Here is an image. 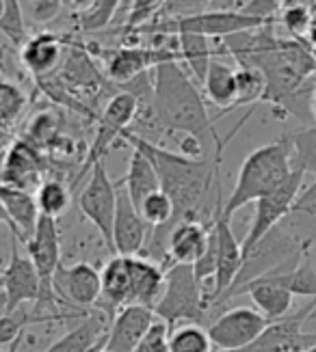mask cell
Returning a JSON list of instances; mask_svg holds the SVG:
<instances>
[{"instance_id":"50","label":"cell","mask_w":316,"mask_h":352,"mask_svg":"<svg viewBox=\"0 0 316 352\" xmlns=\"http://www.w3.org/2000/svg\"><path fill=\"white\" fill-rule=\"evenodd\" d=\"M310 7H314V11H316V0H310Z\"/></svg>"},{"instance_id":"36","label":"cell","mask_w":316,"mask_h":352,"mask_svg":"<svg viewBox=\"0 0 316 352\" xmlns=\"http://www.w3.org/2000/svg\"><path fill=\"white\" fill-rule=\"evenodd\" d=\"M119 5H122V0H96L92 9L76 15L78 28L83 33H96V30L107 28L113 22Z\"/></svg>"},{"instance_id":"9","label":"cell","mask_w":316,"mask_h":352,"mask_svg":"<svg viewBox=\"0 0 316 352\" xmlns=\"http://www.w3.org/2000/svg\"><path fill=\"white\" fill-rule=\"evenodd\" d=\"M137 115H139V104L128 91H117L115 96L109 98L107 106H104L102 113L98 115L96 139H94L92 147L87 149L85 164H83V171L78 177L89 173V169H92L98 160H104V156L109 154L111 147L117 141H122V134L126 130H130Z\"/></svg>"},{"instance_id":"15","label":"cell","mask_w":316,"mask_h":352,"mask_svg":"<svg viewBox=\"0 0 316 352\" xmlns=\"http://www.w3.org/2000/svg\"><path fill=\"white\" fill-rule=\"evenodd\" d=\"M268 320L255 307H230L221 311L208 327V335L219 350H238L253 342L268 327Z\"/></svg>"},{"instance_id":"17","label":"cell","mask_w":316,"mask_h":352,"mask_svg":"<svg viewBox=\"0 0 316 352\" xmlns=\"http://www.w3.org/2000/svg\"><path fill=\"white\" fill-rule=\"evenodd\" d=\"M156 314L145 305H126L119 307L111 318L109 333L104 348L111 352H132L147 335L149 327L154 324Z\"/></svg>"},{"instance_id":"39","label":"cell","mask_w":316,"mask_h":352,"mask_svg":"<svg viewBox=\"0 0 316 352\" xmlns=\"http://www.w3.org/2000/svg\"><path fill=\"white\" fill-rule=\"evenodd\" d=\"M165 5H167V0H132L128 20H126V28L145 26L149 20H154L156 15L162 13Z\"/></svg>"},{"instance_id":"8","label":"cell","mask_w":316,"mask_h":352,"mask_svg":"<svg viewBox=\"0 0 316 352\" xmlns=\"http://www.w3.org/2000/svg\"><path fill=\"white\" fill-rule=\"evenodd\" d=\"M78 208L83 212V217L98 229L107 253L115 255L113 221H115V208H117V182L109 177L104 160H98L92 169H89L87 186L83 188L78 197Z\"/></svg>"},{"instance_id":"23","label":"cell","mask_w":316,"mask_h":352,"mask_svg":"<svg viewBox=\"0 0 316 352\" xmlns=\"http://www.w3.org/2000/svg\"><path fill=\"white\" fill-rule=\"evenodd\" d=\"M0 199L11 219V236H16L20 244H26L35 234L39 208L35 201V192H28L9 184H0Z\"/></svg>"},{"instance_id":"25","label":"cell","mask_w":316,"mask_h":352,"mask_svg":"<svg viewBox=\"0 0 316 352\" xmlns=\"http://www.w3.org/2000/svg\"><path fill=\"white\" fill-rule=\"evenodd\" d=\"M249 294V298L253 300L255 309H258L268 322H277V320L286 318L293 311V300L295 296L288 292L286 287L268 281V279H253L247 285H243L238 289V294Z\"/></svg>"},{"instance_id":"45","label":"cell","mask_w":316,"mask_h":352,"mask_svg":"<svg viewBox=\"0 0 316 352\" xmlns=\"http://www.w3.org/2000/svg\"><path fill=\"white\" fill-rule=\"evenodd\" d=\"M11 143H13V136H11V132L0 130V149H7Z\"/></svg>"},{"instance_id":"22","label":"cell","mask_w":316,"mask_h":352,"mask_svg":"<svg viewBox=\"0 0 316 352\" xmlns=\"http://www.w3.org/2000/svg\"><path fill=\"white\" fill-rule=\"evenodd\" d=\"M109 324L111 316H107L102 309H92L76 329L65 333L61 340L52 342L46 352H96L104 348Z\"/></svg>"},{"instance_id":"24","label":"cell","mask_w":316,"mask_h":352,"mask_svg":"<svg viewBox=\"0 0 316 352\" xmlns=\"http://www.w3.org/2000/svg\"><path fill=\"white\" fill-rule=\"evenodd\" d=\"M130 264V285H132V305L152 307L162 294L165 287V268L154 259L143 255H126Z\"/></svg>"},{"instance_id":"34","label":"cell","mask_w":316,"mask_h":352,"mask_svg":"<svg viewBox=\"0 0 316 352\" xmlns=\"http://www.w3.org/2000/svg\"><path fill=\"white\" fill-rule=\"evenodd\" d=\"M288 139L293 143L295 164L306 171V175H314L316 179V126L291 132Z\"/></svg>"},{"instance_id":"27","label":"cell","mask_w":316,"mask_h":352,"mask_svg":"<svg viewBox=\"0 0 316 352\" xmlns=\"http://www.w3.org/2000/svg\"><path fill=\"white\" fill-rule=\"evenodd\" d=\"M122 184L130 197V201L134 204L137 210L143 204L145 197L160 190V182H158L154 164L149 162V158L143 154V151L134 149V147H132V154L128 160V173L122 179Z\"/></svg>"},{"instance_id":"28","label":"cell","mask_w":316,"mask_h":352,"mask_svg":"<svg viewBox=\"0 0 316 352\" xmlns=\"http://www.w3.org/2000/svg\"><path fill=\"white\" fill-rule=\"evenodd\" d=\"M178 39V52L180 60L187 67L189 74H193V78L198 85H202L206 69L219 52L213 50V39H208L198 33H176Z\"/></svg>"},{"instance_id":"38","label":"cell","mask_w":316,"mask_h":352,"mask_svg":"<svg viewBox=\"0 0 316 352\" xmlns=\"http://www.w3.org/2000/svg\"><path fill=\"white\" fill-rule=\"evenodd\" d=\"M31 324H37L33 314H20V309L13 314H0V348L16 344Z\"/></svg>"},{"instance_id":"13","label":"cell","mask_w":316,"mask_h":352,"mask_svg":"<svg viewBox=\"0 0 316 352\" xmlns=\"http://www.w3.org/2000/svg\"><path fill=\"white\" fill-rule=\"evenodd\" d=\"M167 60H180L176 35L169 39V43L152 45V48L124 45V48H117L107 58V78L115 85H124L141 76L143 72L154 69L160 63H167Z\"/></svg>"},{"instance_id":"29","label":"cell","mask_w":316,"mask_h":352,"mask_svg":"<svg viewBox=\"0 0 316 352\" xmlns=\"http://www.w3.org/2000/svg\"><path fill=\"white\" fill-rule=\"evenodd\" d=\"M262 279H268V281H273V283L286 287L293 296L316 298V270H314V266L310 262V253L304 259H301V262L295 268L286 270V272L262 274Z\"/></svg>"},{"instance_id":"4","label":"cell","mask_w":316,"mask_h":352,"mask_svg":"<svg viewBox=\"0 0 316 352\" xmlns=\"http://www.w3.org/2000/svg\"><path fill=\"white\" fill-rule=\"evenodd\" d=\"M293 169L295 154L288 134L253 149L240 164L234 188L230 197L223 201V214L232 219L240 208L255 204L260 197L275 190L293 173Z\"/></svg>"},{"instance_id":"33","label":"cell","mask_w":316,"mask_h":352,"mask_svg":"<svg viewBox=\"0 0 316 352\" xmlns=\"http://www.w3.org/2000/svg\"><path fill=\"white\" fill-rule=\"evenodd\" d=\"M266 82L258 67L253 65H236V102L234 111L243 106H255L264 100Z\"/></svg>"},{"instance_id":"7","label":"cell","mask_w":316,"mask_h":352,"mask_svg":"<svg viewBox=\"0 0 316 352\" xmlns=\"http://www.w3.org/2000/svg\"><path fill=\"white\" fill-rule=\"evenodd\" d=\"M223 184L221 175L217 177V188H215V208H213V232L217 238V270L213 279V289L208 296V314L215 305L223 298V294L232 287L236 274L243 266V247H240L238 238L232 232V219L223 214Z\"/></svg>"},{"instance_id":"16","label":"cell","mask_w":316,"mask_h":352,"mask_svg":"<svg viewBox=\"0 0 316 352\" xmlns=\"http://www.w3.org/2000/svg\"><path fill=\"white\" fill-rule=\"evenodd\" d=\"M152 227H149L139 210L134 208L124 188L122 179L117 182V208L113 221V249L115 255H143Z\"/></svg>"},{"instance_id":"3","label":"cell","mask_w":316,"mask_h":352,"mask_svg":"<svg viewBox=\"0 0 316 352\" xmlns=\"http://www.w3.org/2000/svg\"><path fill=\"white\" fill-rule=\"evenodd\" d=\"M236 65H253L264 76V100L282 117L288 115V104L306 91L310 78L316 76V52L304 39L282 37L277 48L238 60Z\"/></svg>"},{"instance_id":"20","label":"cell","mask_w":316,"mask_h":352,"mask_svg":"<svg viewBox=\"0 0 316 352\" xmlns=\"http://www.w3.org/2000/svg\"><path fill=\"white\" fill-rule=\"evenodd\" d=\"M63 54H65L63 39L50 33V30H43V33L28 37L20 48L22 65L35 76V80L54 76L63 60Z\"/></svg>"},{"instance_id":"41","label":"cell","mask_w":316,"mask_h":352,"mask_svg":"<svg viewBox=\"0 0 316 352\" xmlns=\"http://www.w3.org/2000/svg\"><path fill=\"white\" fill-rule=\"evenodd\" d=\"M215 0H167V5L162 9V18H185V15H195L208 11V7Z\"/></svg>"},{"instance_id":"47","label":"cell","mask_w":316,"mask_h":352,"mask_svg":"<svg viewBox=\"0 0 316 352\" xmlns=\"http://www.w3.org/2000/svg\"><path fill=\"white\" fill-rule=\"evenodd\" d=\"M306 324H314V329H316V305H314V309L310 311V316H308V320H306Z\"/></svg>"},{"instance_id":"10","label":"cell","mask_w":316,"mask_h":352,"mask_svg":"<svg viewBox=\"0 0 316 352\" xmlns=\"http://www.w3.org/2000/svg\"><path fill=\"white\" fill-rule=\"evenodd\" d=\"M304 179H306V171L295 164L293 173L286 177L275 190H271L268 195L260 197L258 201H255V214H253L251 227L245 234L243 242H240V247H243V257L255 242H258L264 234H268L271 229H273L286 214L295 208L301 190H304Z\"/></svg>"},{"instance_id":"51","label":"cell","mask_w":316,"mask_h":352,"mask_svg":"<svg viewBox=\"0 0 316 352\" xmlns=\"http://www.w3.org/2000/svg\"><path fill=\"white\" fill-rule=\"evenodd\" d=\"M96 352H111V350H107V348H100V350H96Z\"/></svg>"},{"instance_id":"5","label":"cell","mask_w":316,"mask_h":352,"mask_svg":"<svg viewBox=\"0 0 316 352\" xmlns=\"http://www.w3.org/2000/svg\"><path fill=\"white\" fill-rule=\"evenodd\" d=\"M154 314L162 322H167L169 329L180 322H204L208 305L204 285L195 277L193 266L173 264L165 270V287L154 305Z\"/></svg>"},{"instance_id":"31","label":"cell","mask_w":316,"mask_h":352,"mask_svg":"<svg viewBox=\"0 0 316 352\" xmlns=\"http://www.w3.org/2000/svg\"><path fill=\"white\" fill-rule=\"evenodd\" d=\"M169 352H215L208 329L198 322H180L169 329Z\"/></svg>"},{"instance_id":"37","label":"cell","mask_w":316,"mask_h":352,"mask_svg":"<svg viewBox=\"0 0 316 352\" xmlns=\"http://www.w3.org/2000/svg\"><path fill=\"white\" fill-rule=\"evenodd\" d=\"M312 7L310 5H293V7H286L280 11L277 15V24L288 33V37L293 39H304L306 37V30L312 18Z\"/></svg>"},{"instance_id":"30","label":"cell","mask_w":316,"mask_h":352,"mask_svg":"<svg viewBox=\"0 0 316 352\" xmlns=\"http://www.w3.org/2000/svg\"><path fill=\"white\" fill-rule=\"evenodd\" d=\"M35 201L41 217L59 221L72 206V188L56 177L43 179L35 190Z\"/></svg>"},{"instance_id":"49","label":"cell","mask_w":316,"mask_h":352,"mask_svg":"<svg viewBox=\"0 0 316 352\" xmlns=\"http://www.w3.org/2000/svg\"><path fill=\"white\" fill-rule=\"evenodd\" d=\"M3 9H5V0H0V15H3Z\"/></svg>"},{"instance_id":"1","label":"cell","mask_w":316,"mask_h":352,"mask_svg":"<svg viewBox=\"0 0 316 352\" xmlns=\"http://www.w3.org/2000/svg\"><path fill=\"white\" fill-rule=\"evenodd\" d=\"M251 113H247L238 124L232 128L228 136H223V141L217 145V151L213 158H189L182 156L180 151L165 149L149 139H143L137 132L126 130L122 134V141L132 145L134 149L143 151L154 164L160 190L167 192L173 201L176 214H173V225L180 221H204L202 217L213 219V208L210 206V190L217 188L215 182L217 175H221V162H223V151L232 141V136L247 124ZM208 223V221H204Z\"/></svg>"},{"instance_id":"12","label":"cell","mask_w":316,"mask_h":352,"mask_svg":"<svg viewBox=\"0 0 316 352\" xmlns=\"http://www.w3.org/2000/svg\"><path fill=\"white\" fill-rule=\"evenodd\" d=\"M0 289H3V314L18 311L22 305H37L41 296L39 274L31 257L20 251V240L11 236V257L0 272Z\"/></svg>"},{"instance_id":"35","label":"cell","mask_w":316,"mask_h":352,"mask_svg":"<svg viewBox=\"0 0 316 352\" xmlns=\"http://www.w3.org/2000/svg\"><path fill=\"white\" fill-rule=\"evenodd\" d=\"M0 35H5L18 48H22L24 41L28 39L20 0H5V9L3 15H0Z\"/></svg>"},{"instance_id":"14","label":"cell","mask_w":316,"mask_h":352,"mask_svg":"<svg viewBox=\"0 0 316 352\" xmlns=\"http://www.w3.org/2000/svg\"><path fill=\"white\" fill-rule=\"evenodd\" d=\"M52 285L61 305L67 302L78 311L96 309L102 296L100 270L89 262L59 266V270L54 272Z\"/></svg>"},{"instance_id":"11","label":"cell","mask_w":316,"mask_h":352,"mask_svg":"<svg viewBox=\"0 0 316 352\" xmlns=\"http://www.w3.org/2000/svg\"><path fill=\"white\" fill-rule=\"evenodd\" d=\"M316 298L308 305L291 311L286 318L271 322L258 338L238 350H219V352H304L308 346L316 344V333H306V320L314 309Z\"/></svg>"},{"instance_id":"18","label":"cell","mask_w":316,"mask_h":352,"mask_svg":"<svg viewBox=\"0 0 316 352\" xmlns=\"http://www.w3.org/2000/svg\"><path fill=\"white\" fill-rule=\"evenodd\" d=\"M43 171H46V158H43L41 149L28 143L26 139H13L5 156L3 184L35 192L37 186L43 182Z\"/></svg>"},{"instance_id":"43","label":"cell","mask_w":316,"mask_h":352,"mask_svg":"<svg viewBox=\"0 0 316 352\" xmlns=\"http://www.w3.org/2000/svg\"><path fill=\"white\" fill-rule=\"evenodd\" d=\"M63 3L74 11V15H78V13H85L87 9H92L96 0H63Z\"/></svg>"},{"instance_id":"40","label":"cell","mask_w":316,"mask_h":352,"mask_svg":"<svg viewBox=\"0 0 316 352\" xmlns=\"http://www.w3.org/2000/svg\"><path fill=\"white\" fill-rule=\"evenodd\" d=\"M169 327L167 322H162L160 318L154 320V324L149 327L147 335L141 340V344L134 348L132 352H169Z\"/></svg>"},{"instance_id":"44","label":"cell","mask_w":316,"mask_h":352,"mask_svg":"<svg viewBox=\"0 0 316 352\" xmlns=\"http://www.w3.org/2000/svg\"><path fill=\"white\" fill-rule=\"evenodd\" d=\"M304 41L316 52V11H312V18H310V24H308V30H306Z\"/></svg>"},{"instance_id":"21","label":"cell","mask_w":316,"mask_h":352,"mask_svg":"<svg viewBox=\"0 0 316 352\" xmlns=\"http://www.w3.org/2000/svg\"><path fill=\"white\" fill-rule=\"evenodd\" d=\"M102 296L96 309L107 316H115L119 307L132 305V285H130V264L126 255H111V259L100 270Z\"/></svg>"},{"instance_id":"19","label":"cell","mask_w":316,"mask_h":352,"mask_svg":"<svg viewBox=\"0 0 316 352\" xmlns=\"http://www.w3.org/2000/svg\"><path fill=\"white\" fill-rule=\"evenodd\" d=\"M210 240V223L180 221L167 234V268L173 264L193 266L206 253Z\"/></svg>"},{"instance_id":"6","label":"cell","mask_w":316,"mask_h":352,"mask_svg":"<svg viewBox=\"0 0 316 352\" xmlns=\"http://www.w3.org/2000/svg\"><path fill=\"white\" fill-rule=\"evenodd\" d=\"M266 24H277V20L255 18L236 9H213L202 11L195 15H185V18H165L152 26L158 35H176V33H198L208 39H223L243 30H253Z\"/></svg>"},{"instance_id":"42","label":"cell","mask_w":316,"mask_h":352,"mask_svg":"<svg viewBox=\"0 0 316 352\" xmlns=\"http://www.w3.org/2000/svg\"><path fill=\"white\" fill-rule=\"evenodd\" d=\"M61 7H63V0H31L33 20L39 24H46L56 18Z\"/></svg>"},{"instance_id":"48","label":"cell","mask_w":316,"mask_h":352,"mask_svg":"<svg viewBox=\"0 0 316 352\" xmlns=\"http://www.w3.org/2000/svg\"><path fill=\"white\" fill-rule=\"evenodd\" d=\"M304 352H316V344H312V346H308V348H306Z\"/></svg>"},{"instance_id":"46","label":"cell","mask_w":316,"mask_h":352,"mask_svg":"<svg viewBox=\"0 0 316 352\" xmlns=\"http://www.w3.org/2000/svg\"><path fill=\"white\" fill-rule=\"evenodd\" d=\"M308 106H310V115L314 117V121H316V87L310 91V100H308Z\"/></svg>"},{"instance_id":"2","label":"cell","mask_w":316,"mask_h":352,"mask_svg":"<svg viewBox=\"0 0 316 352\" xmlns=\"http://www.w3.org/2000/svg\"><path fill=\"white\" fill-rule=\"evenodd\" d=\"M154 113L149 130L162 134H180L198 139L206 156L213 158L217 145L223 141L208 115V102L193 82L182 60H167L152 69Z\"/></svg>"},{"instance_id":"26","label":"cell","mask_w":316,"mask_h":352,"mask_svg":"<svg viewBox=\"0 0 316 352\" xmlns=\"http://www.w3.org/2000/svg\"><path fill=\"white\" fill-rule=\"evenodd\" d=\"M204 98L213 106H219L221 113L234 111L236 102V67H230L219 58L210 60L206 76L202 80Z\"/></svg>"},{"instance_id":"32","label":"cell","mask_w":316,"mask_h":352,"mask_svg":"<svg viewBox=\"0 0 316 352\" xmlns=\"http://www.w3.org/2000/svg\"><path fill=\"white\" fill-rule=\"evenodd\" d=\"M26 106H28V98L24 94V89L18 82L0 78V130L11 132L16 128L26 111Z\"/></svg>"}]
</instances>
